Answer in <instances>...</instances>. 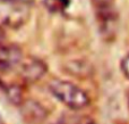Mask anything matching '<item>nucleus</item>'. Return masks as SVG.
Segmentation results:
<instances>
[{
  "instance_id": "20e7f679",
  "label": "nucleus",
  "mask_w": 129,
  "mask_h": 124,
  "mask_svg": "<svg viewBox=\"0 0 129 124\" xmlns=\"http://www.w3.org/2000/svg\"><path fill=\"white\" fill-rule=\"evenodd\" d=\"M23 58L24 55L19 47L0 43V71H10L17 68Z\"/></svg>"
},
{
  "instance_id": "f03ea898",
  "label": "nucleus",
  "mask_w": 129,
  "mask_h": 124,
  "mask_svg": "<svg viewBox=\"0 0 129 124\" xmlns=\"http://www.w3.org/2000/svg\"><path fill=\"white\" fill-rule=\"evenodd\" d=\"M31 1L0 0V27L16 30L22 27L31 16Z\"/></svg>"
},
{
  "instance_id": "7ed1b4c3",
  "label": "nucleus",
  "mask_w": 129,
  "mask_h": 124,
  "mask_svg": "<svg viewBox=\"0 0 129 124\" xmlns=\"http://www.w3.org/2000/svg\"><path fill=\"white\" fill-rule=\"evenodd\" d=\"M18 75L25 83H35L40 81L48 72V66L40 58L27 56L18 65Z\"/></svg>"
},
{
  "instance_id": "0eeeda50",
  "label": "nucleus",
  "mask_w": 129,
  "mask_h": 124,
  "mask_svg": "<svg viewBox=\"0 0 129 124\" xmlns=\"http://www.w3.org/2000/svg\"><path fill=\"white\" fill-rule=\"evenodd\" d=\"M5 90L7 98L13 102L14 105H22L24 101V91H23L22 87L17 86V84H7V86L2 87Z\"/></svg>"
},
{
  "instance_id": "39448f33",
  "label": "nucleus",
  "mask_w": 129,
  "mask_h": 124,
  "mask_svg": "<svg viewBox=\"0 0 129 124\" xmlns=\"http://www.w3.org/2000/svg\"><path fill=\"white\" fill-rule=\"evenodd\" d=\"M20 107L24 118L31 123L42 122L48 115L47 109L35 100H24Z\"/></svg>"
},
{
  "instance_id": "9d476101",
  "label": "nucleus",
  "mask_w": 129,
  "mask_h": 124,
  "mask_svg": "<svg viewBox=\"0 0 129 124\" xmlns=\"http://www.w3.org/2000/svg\"><path fill=\"white\" fill-rule=\"evenodd\" d=\"M120 67H121V71H122L123 75L129 80V54L122 58L121 64H120Z\"/></svg>"
},
{
  "instance_id": "1a4fd4ad",
  "label": "nucleus",
  "mask_w": 129,
  "mask_h": 124,
  "mask_svg": "<svg viewBox=\"0 0 129 124\" xmlns=\"http://www.w3.org/2000/svg\"><path fill=\"white\" fill-rule=\"evenodd\" d=\"M92 5L94 7V10H98V9L114 6V0H92Z\"/></svg>"
},
{
  "instance_id": "f257e3e1",
  "label": "nucleus",
  "mask_w": 129,
  "mask_h": 124,
  "mask_svg": "<svg viewBox=\"0 0 129 124\" xmlns=\"http://www.w3.org/2000/svg\"><path fill=\"white\" fill-rule=\"evenodd\" d=\"M50 92L70 109H83L91 102L88 95L78 86L66 80L53 79L48 84Z\"/></svg>"
},
{
  "instance_id": "423d86ee",
  "label": "nucleus",
  "mask_w": 129,
  "mask_h": 124,
  "mask_svg": "<svg viewBox=\"0 0 129 124\" xmlns=\"http://www.w3.org/2000/svg\"><path fill=\"white\" fill-rule=\"evenodd\" d=\"M64 66H66L67 72L70 73L71 75H75V76L85 77L91 75L92 72L91 65L85 60H71L67 63Z\"/></svg>"
},
{
  "instance_id": "9b49d317",
  "label": "nucleus",
  "mask_w": 129,
  "mask_h": 124,
  "mask_svg": "<svg viewBox=\"0 0 129 124\" xmlns=\"http://www.w3.org/2000/svg\"><path fill=\"white\" fill-rule=\"evenodd\" d=\"M2 39H4V29L0 27V43H2Z\"/></svg>"
},
{
  "instance_id": "f8f14e48",
  "label": "nucleus",
  "mask_w": 129,
  "mask_h": 124,
  "mask_svg": "<svg viewBox=\"0 0 129 124\" xmlns=\"http://www.w3.org/2000/svg\"><path fill=\"white\" fill-rule=\"evenodd\" d=\"M26 1H31L32 2V0H26Z\"/></svg>"
},
{
  "instance_id": "6e6552de",
  "label": "nucleus",
  "mask_w": 129,
  "mask_h": 124,
  "mask_svg": "<svg viewBox=\"0 0 129 124\" xmlns=\"http://www.w3.org/2000/svg\"><path fill=\"white\" fill-rule=\"evenodd\" d=\"M45 8L49 11L54 14L62 13L63 10H66L68 8L70 0H43Z\"/></svg>"
}]
</instances>
